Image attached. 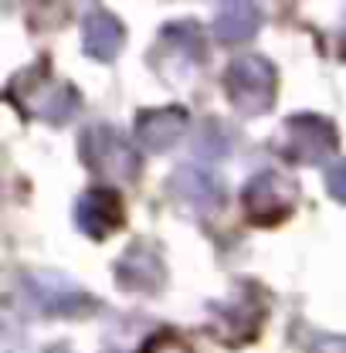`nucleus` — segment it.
Wrapping results in <instances>:
<instances>
[{"label":"nucleus","mask_w":346,"mask_h":353,"mask_svg":"<svg viewBox=\"0 0 346 353\" xmlns=\"http://www.w3.org/2000/svg\"><path fill=\"white\" fill-rule=\"evenodd\" d=\"M190 130V112L180 105H163V109H143L136 116V146L146 153H167L173 150Z\"/></svg>","instance_id":"423d86ee"},{"label":"nucleus","mask_w":346,"mask_h":353,"mask_svg":"<svg viewBox=\"0 0 346 353\" xmlns=\"http://www.w3.org/2000/svg\"><path fill=\"white\" fill-rule=\"evenodd\" d=\"M224 88L234 112L265 116L275 105V65L261 54H238L224 72Z\"/></svg>","instance_id":"f03ea898"},{"label":"nucleus","mask_w":346,"mask_h":353,"mask_svg":"<svg viewBox=\"0 0 346 353\" xmlns=\"http://www.w3.org/2000/svg\"><path fill=\"white\" fill-rule=\"evenodd\" d=\"M17 82L28 85L24 95H17V99H21V109H24L28 116L44 119V123L61 126V123L75 119V112H79V105H82L79 88L68 85V82H54L41 68H34L31 75H21Z\"/></svg>","instance_id":"7ed1b4c3"},{"label":"nucleus","mask_w":346,"mask_h":353,"mask_svg":"<svg viewBox=\"0 0 346 353\" xmlns=\"http://www.w3.org/2000/svg\"><path fill=\"white\" fill-rule=\"evenodd\" d=\"M292 201H296V187L282 174H275V170L255 174L241 190V204H245L248 218L261 221V224L282 221L292 211Z\"/></svg>","instance_id":"39448f33"},{"label":"nucleus","mask_w":346,"mask_h":353,"mask_svg":"<svg viewBox=\"0 0 346 353\" xmlns=\"http://www.w3.org/2000/svg\"><path fill=\"white\" fill-rule=\"evenodd\" d=\"M261 28V10L255 3H221L217 7V17H214V34L221 44H241V41H252L258 34Z\"/></svg>","instance_id":"9b49d317"},{"label":"nucleus","mask_w":346,"mask_h":353,"mask_svg":"<svg viewBox=\"0 0 346 353\" xmlns=\"http://www.w3.org/2000/svg\"><path fill=\"white\" fill-rule=\"evenodd\" d=\"M123 218H126V208H123V197L112 187H92L75 204V221L88 238L112 234L123 224Z\"/></svg>","instance_id":"0eeeda50"},{"label":"nucleus","mask_w":346,"mask_h":353,"mask_svg":"<svg viewBox=\"0 0 346 353\" xmlns=\"http://www.w3.org/2000/svg\"><path fill=\"white\" fill-rule=\"evenodd\" d=\"M336 126L323 116H292L285 123V157L296 163H323L336 153Z\"/></svg>","instance_id":"20e7f679"},{"label":"nucleus","mask_w":346,"mask_h":353,"mask_svg":"<svg viewBox=\"0 0 346 353\" xmlns=\"http://www.w3.org/2000/svg\"><path fill=\"white\" fill-rule=\"evenodd\" d=\"M126 44V28L123 21L105 10V7H92L85 17H82V51L95 61H112L119 58Z\"/></svg>","instance_id":"6e6552de"},{"label":"nucleus","mask_w":346,"mask_h":353,"mask_svg":"<svg viewBox=\"0 0 346 353\" xmlns=\"http://www.w3.org/2000/svg\"><path fill=\"white\" fill-rule=\"evenodd\" d=\"M116 279H119L123 289H146V292H153L163 282V259H160V252L150 241L132 245L130 252L119 259V265H116Z\"/></svg>","instance_id":"1a4fd4ad"},{"label":"nucleus","mask_w":346,"mask_h":353,"mask_svg":"<svg viewBox=\"0 0 346 353\" xmlns=\"http://www.w3.org/2000/svg\"><path fill=\"white\" fill-rule=\"evenodd\" d=\"M326 190H329V197H336L340 204H346V160L333 163L326 170Z\"/></svg>","instance_id":"ddd939ff"},{"label":"nucleus","mask_w":346,"mask_h":353,"mask_svg":"<svg viewBox=\"0 0 346 353\" xmlns=\"http://www.w3.org/2000/svg\"><path fill=\"white\" fill-rule=\"evenodd\" d=\"M79 157L95 176L105 180H123L130 183L139 176V157L136 146L116 126L109 123H92L79 139Z\"/></svg>","instance_id":"f257e3e1"},{"label":"nucleus","mask_w":346,"mask_h":353,"mask_svg":"<svg viewBox=\"0 0 346 353\" xmlns=\"http://www.w3.org/2000/svg\"><path fill=\"white\" fill-rule=\"evenodd\" d=\"M204 136H207V139H204L201 150H197L201 157H224V153H227V132L221 130L217 123H207V126H204Z\"/></svg>","instance_id":"f8f14e48"},{"label":"nucleus","mask_w":346,"mask_h":353,"mask_svg":"<svg viewBox=\"0 0 346 353\" xmlns=\"http://www.w3.org/2000/svg\"><path fill=\"white\" fill-rule=\"evenodd\" d=\"M170 190L194 211H214L221 204V183L207 170L197 167H180L170 176Z\"/></svg>","instance_id":"9d476101"}]
</instances>
